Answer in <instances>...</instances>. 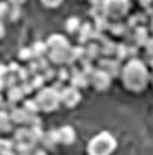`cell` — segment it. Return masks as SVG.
I'll list each match as a JSON object with an SVG mask.
<instances>
[{"instance_id":"6da1fadb","label":"cell","mask_w":153,"mask_h":155,"mask_svg":"<svg viewBox=\"0 0 153 155\" xmlns=\"http://www.w3.org/2000/svg\"><path fill=\"white\" fill-rule=\"evenodd\" d=\"M121 80L128 91L141 92L150 84L148 65L138 58H129V61H126V65L122 67Z\"/></svg>"},{"instance_id":"7a4b0ae2","label":"cell","mask_w":153,"mask_h":155,"mask_svg":"<svg viewBox=\"0 0 153 155\" xmlns=\"http://www.w3.org/2000/svg\"><path fill=\"white\" fill-rule=\"evenodd\" d=\"M116 147H117V141L111 133L100 131L87 143V153L89 155H111L116 150Z\"/></svg>"},{"instance_id":"3957f363","label":"cell","mask_w":153,"mask_h":155,"mask_svg":"<svg viewBox=\"0 0 153 155\" xmlns=\"http://www.w3.org/2000/svg\"><path fill=\"white\" fill-rule=\"evenodd\" d=\"M36 101L37 106L43 113H53V111L58 109L60 102H61V97H60V92L53 87H43L39 89L36 94Z\"/></svg>"},{"instance_id":"277c9868","label":"cell","mask_w":153,"mask_h":155,"mask_svg":"<svg viewBox=\"0 0 153 155\" xmlns=\"http://www.w3.org/2000/svg\"><path fill=\"white\" fill-rule=\"evenodd\" d=\"M129 10V0H102V12L109 19H119Z\"/></svg>"},{"instance_id":"5b68a950","label":"cell","mask_w":153,"mask_h":155,"mask_svg":"<svg viewBox=\"0 0 153 155\" xmlns=\"http://www.w3.org/2000/svg\"><path fill=\"white\" fill-rule=\"evenodd\" d=\"M48 58H50L51 65H58V67H73V65H76L75 58H73V53H72V46L58 48V50H50Z\"/></svg>"},{"instance_id":"8992f818","label":"cell","mask_w":153,"mask_h":155,"mask_svg":"<svg viewBox=\"0 0 153 155\" xmlns=\"http://www.w3.org/2000/svg\"><path fill=\"white\" fill-rule=\"evenodd\" d=\"M111 82H112V77H111L106 70L99 68V67H97V68L94 70V73L90 75V85L99 92L107 91L109 87H111Z\"/></svg>"},{"instance_id":"52a82bcc","label":"cell","mask_w":153,"mask_h":155,"mask_svg":"<svg viewBox=\"0 0 153 155\" xmlns=\"http://www.w3.org/2000/svg\"><path fill=\"white\" fill-rule=\"evenodd\" d=\"M97 67L111 75L112 78L116 77H121V72H122V67H121V61L117 58H111V56H100L97 60Z\"/></svg>"},{"instance_id":"ba28073f","label":"cell","mask_w":153,"mask_h":155,"mask_svg":"<svg viewBox=\"0 0 153 155\" xmlns=\"http://www.w3.org/2000/svg\"><path fill=\"white\" fill-rule=\"evenodd\" d=\"M60 97H61V104H65L67 107H75V106H78V102L82 101L80 89H76V87H73V85L63 87V91L60 92Z\"/></svg>"},{"instance_id":"9c48e42d","label":"cell","mask_w":153,"mask_h":155,"mask_svg":"<svg viewBox=\"0 0 153 155\" xmlns=\"http://www.w3.org/2000/svg\"><path fill=\"white\" fill-rule=\"evenodd\" d=\"M70 84L76 89H85L90 85V75H87L82 68L73 65V67H70Z\"/></svg>"},{"instance_id":"30bf717a","label":"cell","mask_w":153,"mask_h":155,"mask_svg":"<svg viewBox=\"0 0 153 155\" xmlns=\"http://www.w3.org/2000/svg\"><path fill=\"white\" fill-rule=\"evenodd\" d=\"M14 141H24V143H32V145L37 143L31 126H26V124H22L17 130H14Z\"/></svg>"},{"instance_id":"8fae6325","label":"cell","mask_w":153,"mask_h":155,"mask_svg":"<svg viewBox=\"0 0 153 155\" xmlns=\"http://www.w3.org/2000/svg\"><path fill=\"white\" fill-rule=\"evenodd\" d=\"M148 39H150V31L145 24H140L136 29H133V43L136 46H140V48L145 46L148 43Z\"/></svg>"},{"instance_id":"7c38bea8","label":"cell","mask_w":153,"mask_h":155,"mask_svg":"<svg viewBox=\"0 0 153 155\" xmlns=\"http://www.w3.org/2000/svg\"><path fill=\"white\" fill-rule=\"evenodd\" d=\"M10 118H12V121L15 124H21V126L26 124V126H29V121H31L32 116L27 113L24 107H17V106H15L14 109H10Z\"/></svg>"},{"instance_id":"4fadbf2b","label":"cell","mask_w":153,"mask_h":155,"mask_svg":"<svg viewBox=\"0 0 153 155\" xmlns=\"http://www.w3.org/2000/svg\"><path fill=\"white\" fill-rule=\"evenodd\" d=\"M92 32H94V24L92 22H82L80 29L76 32L78 36V43L80 45H87V43L92 41Z\"/></svg>"},{"instance_id":"5bb4252c","label":"cell","mask_w":153,"mask_h":155,"mask_svg":"<svg viewBox=\"0 0 153 155\" xmlns=\"http://www.w3.org/2000/svg\"><path fill=\"white\" fill-rule=\"evenodd\" d=\"M24 94L22 92V89H21V85H14V87H9L7 89V97H9V106H10V109H14L15 107V104L17 102H21V101L24 99Z\"/></svg>"},{"instance_id":"9a60e30c","label":"cell","mask_w":153,"mask_h":155,"mask_svg":"<svg viewBox=\"0 0 153 155\" xmlns=\"http://www.w3.org/2000/svg\"><path fill=\"white\" fill-rule=\"evenodd\" d=\"M39 143H43L44 148H54L58 143H61V141H60V131H58V130L44 131V135H43V138H41Z\"/></svg>"},{"instance_id":"2e32d148","label":"cell","mask_w":153,"mask_h":155,"mask_svg":"<svg viewBox=\"0 0 153 155\" xmlns=\"http://www.w3.org/2000/svg\"><path fill=\"white\" fill-rule=\"evenodd\" d=\"M46 43H48V46H50V50H58V48H67V46H70V43H68V38L65 36V34H51L48 39H46Z\"/></svg>"},{"instance_id":"e0dca14e","label":"cell","mask_w":153,"mask_h":155,"mask_svg":"<svg viewBox=\"0 0 153 155\" xmlns=\"http://www.w3.org/2000/svg\"><path fill=\"white\" fill-rule=\"evenodd\" d=\"M99 45H100V53H102V56H114L116 55L117 43H114L109 36L104 34V38L99 41Z\"/></svg>"},{"instance_id":"ac0fdd59","label":"cell","mask_w":153,"mask_h":155,"mask_svg":"<svg viewBox=\"0 0 153 155\" xmlns=\"http://www.w3.org/2000/svg\"><path fill=\"white\" fill-rule=\"evenodd\" d=\"M58 131H60V141H61L63 145H73V143H75L76 133L72 126H68V124L67 126H61Z\"/></svg>"},{"instance_id":"d6986e66","label":"cell","mask_w":153,"mask_h":155,"mask_svg":"<svg viewBox=\"0 0 153 155\" xmlns=\"http://www.w3.org/2000/svg\"><path fill=\"white\" fill-rule=\"evenodd\" d=\"M85 56L90 60H94V61H97V60L102 56V53H100V45L97 41H90L85 45Z\"/></svg>"},{"instance_id":"ffe728a7","label":"cell","mask_w":153,"mask_h":155,"mask_svg":"<svg viewBox=\"0 0 153 155\" xmlns=\"http://www.w3.org/2000/svg\"><path fill=\"white\" fill-rule=\"evenodd\" d=\"M128 24L124 22H119V21H116V22H111V28H109V34L114 38H124V34L128 32Z\"/></svg>"},{"instance_id":"44dd1931","label":"cell","mask_w":153,"mask_h":155,"mask_svg":"<svg viewBox=\"0 0 153 155\" xmlns=\"http://www.w3.org/2000/svg\"><path fill=\"white\" fill-rule=\"evenodd\" d=\"M12 118H10V114L7 113L5 109L0 111V133H10L12 131Z\"/></svg>"},{"instance_id":"7402d4cb","label":"cell","mask_w":153,"mask_h":155,"mask_svg":"<svg viewBox=\"0 0 153 155\" xmlns=\"http://www.w3.org/2000/svg\"><path fill=\"white\" fill-rule=\"evenodd\" d=\"M92 24H94V29H97V31L100 32H106L109 31V28H111V22H109V17L106 14H100V15H95L94 21H92Z\"/></svg>"},{"instance_id":"603a6c76","label":"cell","mask_w":153,"mask_h":155,"mask_svg":"<svg viewBox=\"0 0 153 155\" xmlns=\"http://www.w3.org/2000/svg\"><path fill=\"white\" fill-rule=\"evenodd\" d=\"M31 50H32L34 58H43V56H46L48 53H50V46H48L46 41H36L31 46Z\"/></svg>"},{"instance_id":"cb8c5ba5","label":"cell","mask_w":153,"mask_h":155,"mask_svg":"<svg viewBox=\"0 0 153 155\" xmlns=\"http://www.w3.org/2000/svg\"><path fill=\"white\" fill-rule=\"evenodd\" d=\"M12 152H15V141L0 138V155H10Z\"/></svg>"},{"instance_id":"d4e9b609","label":"cell","mask_w":153,"mask_h":155,"mask_svg":"<svg viewBox=\"0 0 153 155\" xmlns=\"http://www.w3.org/2000/svg\"><path fill=\"white\" fill-rule=\"evenodd\" d=\"M116 56L119 61H124V60L129 58V46L128 43H117V48H116Z\"/></svg>"},{"instance_id":"484cf974","label":"cell","mask_w":153,"mask_h":155,"mask_svg":"<svg viewBox=\"0 0 153 155\" xmlns=\"http://www.w3.org/2000/svg\"><path fill=\"white\" fill-rule=\"evenodd\" d=\"M82 22L78 17H70L67 21V24H65V29H67V32H70V34H76L78 32V29H80Z\"/></svg>"},{"instance_id":"4316f807","label":"cell","mask_w":153,"mask_h":155,"mask_svg":"<svg viewBox=\"0 0 153 155\" xmlns=\"http://www.w3.org/2000/svg\"><path fill=\"white\" fill-rule=\"evenodd\" d=\"M24 109L27 111V113L31 114V116H37V113H39V106H37V101L36 99H26L24 101Z\"/></svg>"},{"instance_id":"83f0119b","label":"cell","mask_w":153,"mask_h":155,"mask_svg":"<svg viewBox=\"0 0 153 155\" xmlns=\"http://www.w3.org/2000/svg\"><path fill=\"white\" fill-rule=\"evenodd\" d=\"M44 77H43V73H36V75H32L31 77V85L34 87V91H39V89H43V85H44Z\"/></svg>"},{"instance_id":"f1b7e54d","label":"cell","mask_w":153,"mask_h":155,"mask_svg":"<svg viewBox=\"0 0 153 155\" xmlns=\"http://www.w3.org/2000/svg\"><path fill=\"white\" fill-rule=\"evenodd\" d=\"M19 60H21V61H27V63H29L31 60H34L31 46H29V48H22V50L19 51Z\"/></svg>"},{"instance_id":"f546056e","label":"cell","mask_w":153,"mask_h":155,"mask_svg":"<svg viewBox=\"0 0 153 155\" xmlns=\"http://www.w3.org/2000/svg\"><path fill=\"white\" fill-rule=\"evenodd\" d=\"M10 7H12L10 2H0V19H2V21H4V19H9Z\"/></svg>"},{"instance_id":"4dcf8cb0","label":"cell","mask_w":153,"mask_h":155,"mask_svg":"<svg viewBox=\"0 0 153 155\" xmlns=\"http://www.w3.org/2000/svg\"><path fill=\"white\" fill-rule=\"evenodd\" d=\"M31 72H29V68L27 67H21L17 72V78H19V82H26V80H31Z\"/></svg>"},{"instance_id":"1f68e13d","label":"cell","mask_w":153,"mask_h":155,"mask_svg":"<svg viewBox=\"0 0 153 155\" xmlns=\"http://www.w3.org/2000/svg\"><path fill=\"white\" fill-rule=\"evenodd\" d=\"M56 78H58V80H61V82H67V80H70V67H60Z\"/></svg>"},{"instance_id":"d6a6232c","label":"cell","mask_w":153,"mask_h":155,"mask_svg":"<svg viewBox=\"0 0 153 155\" xmlns=\"http://www.w3.org/2000/svg\"><path fill=\"white\" fill-rule=\"evenodd\" d=\"M43 73V77H44L46 82H50V80H53V78H56V75H58V70H54L53 67H50V68H46Z\"/></svg>"},{"instance_id":"836d02e7","label":"cell","mask_w":153,"mask_h":155,"mask_svg":"<svg viewBox=\"0 0 153 155\" xmlns=\"http://www.w3.org/2000/svg\"><path fill=\"white\" fill-rule=\"evenodd\" d=\"M21 17V5H12L10 7V15H9V21L15 22L17 19Z\"/></svg>"},{"instance_id":"e575fe53","label":"cell","mask_w":153,"mask_h":155,"mask_svg":"<svg viewBox=\"0 0 153 155\" xmlns=\"http://www.w3.org/2000/svg\"><path fill=\"white\" fill-rule=\"evenodd\" d=\"M5 84H7V89L9 87H14L19 84V78H17V73H9L7 77H5Z\"/></svg>"},{"instance_id":"d590c367","label":"cell","mask_w":153,"mask_h":155,"mask_svg":"<svg viewBox=\"0 0 153 155\" xmlns=\"http://www.w3.org/2000/svg\"><path fill=\"white\" fill-rule=\"evenodd\" d=\"M21 89H22V92L26 94V96H29L32 91H34V87L31 85V80H26V82H21Z\"/></svg>"},{"instance_id":"8d00e7d4","label":"cell","mask_w":153,"mask_h":155,"mask_svg":"<svg viewBox=\"0 0 153 155\" xmlns=\"http://www.w3.org/2000/svg\"><path fill=\"white\" fill-rule=\"evenodd\" d=\"M61 2H63V0H41V4L44 5V7H48V9H54V7H58Z\"/></svg>"},{"instance_id":"74e56055","label":"cell","mask_w":153,"mask_h":155,"mask_svg":"<svg viewBox=\"0 0 153 155\" xmlns=\"http://www.w3.org/2000/svg\"><path fill=\"white\" fill-rule=\"evenodd\" d=\"M138 24H140L138 15H131V17L128 19V28H129V29H136V28H138Z\"/></svg>"},{"instance_id":"f35d334b","label":"cell","mask_w":153,"mask_h":155,"mask_svg":"<svg viewBox=\"0 0 153 155\" xmlns=\"http://www.w3.org/2000/svg\"><path fill=\"white\" fill-rule=\"evenodd\" d=\"M129 46V58H136V55H138V48H140V46H136L135 43H131V45H128Z\"/></svg>"},{"instance_id":"ab89813d","label":"cell","mask_w":153,"mask_h":155,"mask_svg":"<svg viewBox=\"0 0 153 155\" xmlns=\"http://www.w3.org/2000/svg\"><path fill=\"white\" fill-rule=\"evenodd\" d=\"M145 48H146V56H153V38L148 39V43L145 45Z\"/></svg>"},{"instance_id":"60d3db41","label":"cell","mask_w":153,"mask_h":155,"mask_svg":"<svg viewBox=\"0 0 153 155\" xmlns=\"http://www.w3.org/2000/svg\"><path fill=\"white\" fill-rule=\"evenodd\" d=\"M9 65H0V77H7V75H9Z\"/></svg>"},{"instance_id":"b9f144b4","label":"cell","mask_w":153,"mask_h":155,"mask_svg":"<svg viewBox=\"0 0 153 155\" xmlns=\"http://www.w3.org/2000/svg\"><path fill=\"white\" fill-rule=\"evenodd\" d=\"M19 68H21V67H19V65L15 63V61H12V63L9 65V72H10V73H17V72H19Z\"/></svg>"},{"instance_id":"7bdbcfd3","label":"cell","mask_w":153,"mask_h":155,"mask_svg":"<svg viewBox=\"0 0 153 155\" xmlns=\"http://www.w3.org/2000/svg\"><path fill=\"white\" fill-rule=\"evenodd\" d=\"M138 2H140L141 7H150L153 4V0H138Z\"/></svg>"},{"instance_id":"ee69618b","label":"cell","mask_w":153,"mask_h":155,"mask_svg":"<svg viewBox=\"0 0 153 155\" xmlns=\"http://www.w3.org/2000/svg\"><path fill=\"white\" fill-rule=\"evenodd\" d=\"M9 2H10L12 5H24L27 0H9Z\"/></svg>"},{"instance_id":"f6af8a7d","label":"cell","mask_w":153,"mask_h":155,"mask_svg":"<svg viewBox=\"0 0 153 155\" xmlns=\"http://www.w3.org/2000/svg\"><path fill=\"white\" fill-rule=\"evenodd\" d=\"M4 34H5V26H4V22H2V19H0V39L4 38Z\"/></svg>"},{"instance_id":"bcb514c9","label":"cell","mask_w":153,"mask_h":155,"mask_svg":"<svg viewBox=\"0 0 153 155\" xmlns=\"http://www.w3.org/2000/svg\"><path fill=\"white\" fill-rule=\"evenodd\" d=\"M4 89H7V84H5V78L0 77V92L4 91Z\"/></svg>"},{"instance_id":"7dc6e473","label":"cell","mask_w":153,"mask_h":155,"mask_svg":"<svg viewBox=\"0 0 153 155\" xmlns=\"http://www.w3.org/2000/svg\"><path fill=\"white\" fill-rule=\"evenodd\" d=\"M32 155H48V153H46V150L39 148V150H34V152H32Z\"/></svg>"},{"instance_id":"c3c4849f","label":"cell","mask_w":153,"mask_h":155,"mask_svg":"<svg viewBox=\"0 0 153 155\" xmlns=\"http://www.w3.org/2000/svg\"><path fill=\"white\" fill-rule=\"evenodd\" d=\"M146 65H148L150 68L153 70V56H148V61H146Z\"/></svg>"},{"instance_id":"681fc988","label":"cell","mask_w":153,"mask_h":155,"mask_svg":"<svg viewBox=\"0 0 153 155\" xmlns=\"http://www.w3.org/2000/svg\"><path fill=\"white\" fill-rule=\"evenodd\" d=\"M2 109H5V102H4V97L0 96V111Z\"/></svg>"},{"instance_id":"f907efd6","label":"cell","mask_w":153,"mask_h":155,"mask_svg":"<svg viewBox=\"0 0 153 155\" xmlns=\"http://www.w3.org/2000/svg\"><path fill=\"white\" fill-rule=\"evenodd\" d=\"M150 29H151V32H153V17L150 19Z\"/></svg>"},{"instance_id":"816d5d0a","label":"cell","mask_w":153,"mask_h":155,"mask_svg":"<svg viewBox=\"0 0 153 155\" xmlns=\"http://www.w3.org/2000/svg\"><path fill=\"white\" fill-rule=\"evenodd\" d=\"M17 155H32V153H17Z\"/></svg>"}]
</instances>
